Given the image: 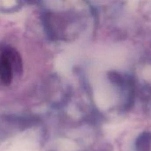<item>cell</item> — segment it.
<instances>
[{
	"label": "cell",
	"instance_id": "cell-1",
	"mask_svg": "<svg viewBox=\"0 0 151 151\" xmlns=\"http://www.w3.org/2000/svg\"><path fill=\"white\" fill-rule=\"evenodd\" d=\"M20 65L19 57L12 51H5L0 56V79L5 84H9L12 78L13 66Z\"/></svg>",
	"mask_w": 151,
	"mask_h": 151
},
{
	"label": "cell",
	"instance_id": "cell-2",
	"mask_svg": "<svg viewBox=\"0 0 151 151\" xmlns=\"http://www.w3.org/2000/svg\"><path fill=\"white\" fill-rule=\"evenodd\" d=\"M136 151H151V133L143 132L136 139Z\"/></svg>",
	"mask_w": 151,
	"mask_h": 151
}]
</instances>
